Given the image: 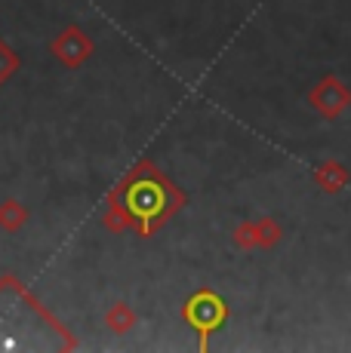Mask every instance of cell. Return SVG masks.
<instances>
[{"mask_svg":"<svg viewBox=\"0 0 351 353\" xmlns=\"http://www.w3.org/2000/svg\"><path fill=\"white\" fill-rule=\"evenodd\" d=\"M188 320L198 325V329H213V325L222 320V304L216 301L213 295L194 298L191 307H188Z\"/></svg>","mask_w":351,"mask_h":353,"instance_id":"obj_1","label":"cell"}]
</instances>
